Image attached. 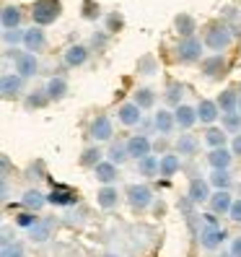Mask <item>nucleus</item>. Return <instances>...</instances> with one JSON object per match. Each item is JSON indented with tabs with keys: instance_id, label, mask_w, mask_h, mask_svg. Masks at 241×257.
Listing matches in <instances>:
<instances>
[{
	"instance_id": "obj_1",
	"label": "nucleus",
	"mask_w": 241,
	"mask_h": 257,
	"mask_svg": "<svg viewBox=\"0 0 241 257\" xmlns=\"http://www.w3.org/2000/svg\"><path fill=\"white\" fill-rule=\"evenodd\" d=\"M63 13V3L60 0H34L32 3V19L37 26H50L60 19Z\"/></svg>"
},
{
	"instance_id": "obj_2",
	"label": "nucleus",
	"mask_w": 241,
	"mask_h": 257,
	"mask_svg": "<svg viewBox=\"0 0 241 257\" xmlns=\"http://www.w3.org/2000/svg\"><path fill=\"white\" fill-rule=\"evenodd\" d=\"M231 42H233V32L225 24H210L207 26V32H205V47H210L215 55H220L223 50H228L231 47Z\"/></svg>"
},
{
	"instance_id": "obj_3",
	"label": "nucleus",
	"mask_w": 241,
	"mask_h": 257,
	"mask_svg": "<svg viewBox=\"0 0 241 257\" xmlns=\"http://www.w3.org/2000/svg\"><path fill=\"white\" fill-rule=\"evenodd\" d=\"M202 47L205 42H200L197 37H189V39H182L174 47V60L179 65H192V63H200L202 60Z\"/></svg>"
},
{
	"instance_id": "obj_4",
	"label": "nucleus",
	"mask_w": 241,
	"mask_h": 257,
	"mask_svg": "<svg viewBox=\"0 0 241 257\" xmlns=\"http://www.w3.org/2000/svg\"><path fill=\"white\" fill-rule=\"evenodd\" d=\"M6 57H13V68H16V73L21 75V78H34L37 70H39V60L34 52H21V50H8Z\"/></svg>"
},
{
	"instance_id": "obj_5",
	"label": "nucleus",
	"mask_w": 241,
	"mask_h": 257,
	"mask_svg": "<svg viewBox=\"0 0 241 257\" xmlns=\"http://www.w3.org/2000/svg\"><path fill=\"white\" fill-rule=\"evenodd\" d=\"M228 60H225L223 55H210V57H205L202 60V65H200V70H202V75L207 81H220V78H225L228 75Z\"/></svg>"
},
{
	"instance_id": "obj_6",
	"label": "nucleus",
	"mask_w": 241,
	"mask_h": 257,
	"mask_svg": "<svg viewBox=\"0 0 241 257\" xmlns=\"http://www.w3.org/2000/svg\"><path fill=\"white\" fill-rule=\"evenodd\" d=\"M24 81L19 73H3V78H0V94H3V99H19L24 94Z\"/></svg>"
},
{
	"instance_id": "obj_7",
	"label": "nucleus",
	"mask_w": 241,
	"mask_h": 257,
	"mask_svg": "<svg viewBox=\"0 0 241 257\" xmlns=\"http://www.w3.org/2000/svg\"><path fill=\"white\" fill-rule=\"evenodd\" d=\"M127 200L135 210H145L150 203H153V192H150L148 185H130L127 187Z\"/></svg>"
},
{
	"instance_id": "obj_8",
	"label": "nucleus",
	"mask_w": 241,
	"mask_h": 257,
	"mask_svg": "<svg viewBox=\"0 0 241 257\" xmlns=\"http://www.w3.org/2000/svg\"><path fill=\"white\" fill-rule=\"evenodd\" d=\"M47 203L50 205H75L78 203V192L65 187V185H52V192L47 195Z\"/></svg>"
},
{
	"instance_id": "obj_9",
	"label": "nucleus",
	"mask_w": 241,
	"mask_h": 257,
	"mask_svg": "<svg viewBox=\"0 0 241 257\" xmlns=\"http://www.w3.org/2000/svg\"><path fill=\"white\" fill-rule=\"evenodd\" d=\"M225 239H228V231L220 229V226H207V229L200 231V244L205 249H218Z\"/></svg>"
},
{
	"instance_id": "obj_10",
	"label": "nucleus",
	"mask_w": 241,
	"mask_h": 257,
	"mask_svg": "<svg viewBox=\"0 0 241 257\" xmlns=\"http://www.w3.org/2000/svg\"><path fill=\"white\" fill-rule=\"evenodd\" d=\"M24 47L26 52H42L44 47H47V34H44V29L42 26H32V29H26V37H24Z\"/></svg>"
},
{
	"instance_id": "obj_11",
	"label": "nucleus",
	"mask_w": 241,
	"mask_h": 257,
	"mask_svg": "<svg viewBox=\"0 0 241 257\" xmlns=\"http://www.w3.org/2000/svg\"><path fill=\"white\" fill-rule=\"evenodd\" d=\"M94 141H109L114 135V127H112V119L107 114H96V119L91 122V130H88Z\"/></svg>"
},
{
	"instance_id": "obj_12",
	"label": "nucleus",
	"mask_w": 241,
	"mask_h": 257,
	"mask_svg": "<svg viewBox=\"0 0 241 257\" xmlns=\"http://www.w3.org/2000/svg\"><path fill=\"white\" fill-rule=\"evenodd\" d=\"M140 112L143 109L135 101H127V104H122V107L117 109V117H119V122H122L125 127H132V125H140L143 122V114Z\"/></svg>"
},
{
	"instance_id": "obj_13",
	"label": "nucleus",
	"mask_w": 241,
	"mask_h": 257,
	"mask_svg": "<svg viewBox=\"0 0 241 257\" xmlns=\"http://www.w3.org/2000/svg\"><path fill=\"white\" fill-rule=\"evenodd\" d=\"M125 146H127V154H130L132 159H138V161L148 159V156H150V148H153L145 135H132V138H130Z\"/></svg>"
},
{
	"instance_id": "obj_14",
	"label": "nucleus",
	"mask_w": 241,
	"mask_h": 257,
	"mask_svg": "<svg viewBox=\"0 0 241 257\" xmlns=\"http://www.w3.org/2000/svg\"><path fill=\"white\" fill-rule=\"evenodd\" d=\"M207 161H210V166L213 169H220V172H228V166H231V161H233V151H228V148H213L207 154Z\"/></svg>"
},
{
	"instance_id": "obj_15",
	"label": "nucleus",
	"mask_w": 241,
	"mask_h": 257,
	"mask_svg": "<svg viewBox=\"0 0 241 257\" xmlns=\"http://www.w3.org/2000/svg\"><path fill=\"white\" fill-rule=\"evenodd\" d=\"M153 127H156L161 135H171L174 127H176V117H174V112H169V109H158V112L153 114Z\"/></svg>"
},
{
	"instance_id": "obj_16",
	"label": "nucleus",
	"mask_w": 241,
	"mask_h": 257,
	"mask_svg": "<svg viewBox=\"0 0 241 257\" xmlns=\"http://www.w3.org/2000/svg\"><path fill=\"white\" fill-rule=\"evenodd\" d=\"M174 117H176V127L189 130L194 122H197V107H187V104H179V107L174 109Z\"/></svg>"
},
{
	"instance_id": "obj_17",
	"label": "nucleus",
	"mask_w": 241,
	"mask_h": 257,
	"mask_svg": "<svg viewBox=\"0 0 241 257\" xmlns=\"http://www.w3.org/2000/svg\"><path fill=\"white\" fill-rule=\"evenodd\" d=\"M210 208H213V213H231V208H233V198L228 195V190H218L210 195Z\"/></svg>"
},
{
	"instance_id": "obj_18",
	"label": "nucleus",
	"mask_w": 241,
	"mask_h": 257,
	"mask_svg": "<svg viewBox=\"0 0 241 257\" xmlns=\"http://www.w3.org/2000/svg\"><path fill=\"white\" fill-rule=\"evenodd\" d=\"M218 114H220V107H218V101L202 99V101L197 104V119H200V122H205V125H213L215 119H218Z\"/></svg>"
},
{
	"instance_id": "obj_19",
	"label": "nucleus",
	"mask_w": 241,
	"mask_h": 257,
	"mask_svg": "<svg viewBox=\"0 0 241 257\" xmlns=\"http://www.w3.org/2000/svg\"><path fill=\"white\" fill-rule=\"evenodd\" d=\"M187 198L192 200V203H205V200H210V182H205V179H200V177H194L192 182H189V195Z\"/></svg>"
},
{
	"instance_id": "obj_20",
	"label": "nucleus",
	"mask_w": 241,
	"mask_h": 257,
	"mask_svg": "<svg viewBox=\"0 0 241 257\" xmlns=\"http://www.w3.org/2000/svg\"><path fill=\"white\" fill-rule=\"evenodd\" d=\"M86 60H88V47L86 44H73V47L65 50V65H70V68H81Z\"/></svg>"
},
{
	"instance_id": "obj_21",
	"label": "nucleus",
	"mask_w": 241,
	"mask_h": 257,
	"mask_svg": "<svg viewBox=\"0 0 241 257\" xmlns=\"http://www.w3.org/2000/svg\"><path fill=\"white\" fill-rule=\"evenodd\" d=\"M174 26H176V32L182 39H189L194 37V32H197V24H194V19L189 16V13H179V16L174 19Z\"/></svg>"
},
{
	"instance_id": "obj_22",
	"label": "nucleus",
	"mask_w": 241,
	"mask_h": 257,
	"mask_svg": "<svg viewBox=\"0 0 241 257\" xmlns=\"http://www.w3.org/2000/svg\"><path fill=\"white\" fill-rule=\"evenodd\" d=\"M47 96H50V101H60V99H65V94H68V81L63 78V75H55V78H50V83H47Z\"/></svg>"
},
{
	"instance_id": "obj_23",
	"label": "nucleus",
	"mask_w": 241,
	"mask_h": 257,
	"mask_svg": "<svg viewBox=\"0 0 241 257\" xmlns=\"http://www.w3.org/2000/svg\"><path fill=\"white\" fill-rule=\"evenodd\" d=\"M0 21H3V32L19 29V26H21V8H19V6H6V8H3V16H0Z\"/></svg>"
},
{
	"instance_id": "obj_24",
	"label": "nucleus",
	"mask_w": 241,
	"mask_h": 257,
	"mask_svg": "<svg viewBox=\"0 0 241 257\" xmlns=\"http://www.w3.org/2000/svg\"><path fill=\"white\" fill-rule=\"evenodd\" d=\"M218 107H220L223 114L236 112V109H238V94L233 91V88H225V91H220V96H218Z\"/></svg>"
},
{
	"instance_id": "obj_25",
	"label": "nucleus",
	"mask_w": 241,
	"mask_h": 257,
	"mask_svg": "<svg viewBox=\"0 0 241 257\" xmlns=\"http://www.w3.org/2000/svg\"><path fill=\"white\" fill-rule=\"evenodd\" d=\"M197 148H200V143H197L194 135H179L176 138V154L179 156H194Z\"/></svg>"
},
{
	"instance_id": "obj_26",
	"label": "nucleus",
	"mask_w": 241,
	"mask_h": 257,
	"mask_svg": "<svg viewBox=\"0 0 241 257\" xmlns=\"http://www.w3.org/2000/svg\"><path fill=\"white\" fill-rule=\"evenodd\" d=\"M94 174H96L99 182H104V185H112L114 179L119 177L117 174V164H112V161H101L96 169H94Z\"/></svg>"
},
{
	"instance_id": "obj_27",
	"label": "nucleus",
	"mask_w": 241,
	"mask_h": 257,
	"mask_svg": "<svg viewBox=\"0 0 241 257\" xmlns=\"http://www.w3.org/2000/svg\"><path fill=\"white\" fill-rule=\"evenodd\" d=\"M179 169H182L179 154H163L161 156V177H174Z\"/></svg>"
},
{
	"instance_id": "obj_28",
	"label": "nucleus",
	"mask_w": 241,
	"mask_h": 257,
	"mask_svg": "<svg viewBox=\"0 0 241 257\" xmlns=\"http://www.w3.org/2000/svg\"><path fill=\"white\" fill-rule=\"evenodd\" d=\"M138 169H140L143 177H156L161 172V159L158 156H148V159L138 161Z\"/></svg>"
},
{
	"instance_id": "obj_29",
	"label": "nucleus",
	"mask_w": 241,
	"mask_h": 257,
	"mask_svg": "<svg viewBox=\"0 0 241 257\" xmlns=\"http://www.w3.org/2000/svg\"><path fill=\"white\" fill-rule=\"evenodd\" d=\"M24 205L32 208V210H42L44 205H47V198H44L42 192H37V190H26L24 192Z\"/></svg>"
},
{
	"instance_id": "obj_30",
	"label": "nucleus",
	"mask_w": 241,
	"mask_h": 257,
	"mask_svg": "<svg viewBox=\"0 0 241 257\" xmlns=\"http://www.w3.org/2000/svg\"><path fill=\"white\" fill-rule=\"evenodd\" d=\"M96 200H99V205L101 208H114L117 205V200H119V195H117V187H104L99 195H96Z\"/></svg>"
},
{
	"instance_id": "obj_31",
	"label": "nucleus",
	"mask_w": 241,
	"mask_h": 257,
	"mask_svg": "<svg viewBox=\"0 0 241 257\" xmlns=\"http://www.w3.org/2000/svg\"><path fill=\"white\" fill-rule=\"evenodd\" d=\"M205 143H207L210 148H223V146H225V130L210 127V130L205 133Z\"/></svg>"
},
{
	"instance_id": "obj_32",
	"label": "nucleus",
	"mask_w": 241,
	"mask_h": 257,
	"mask_svg": "<svg viewBox=\"0 0 241 257\" xmlns=\"http://www.w3.org/2000/svg\"><path fill=\"white\" fill-rule=\"evenodd\" d=\"M101 151H99V146H91V148H86L83 151V154H81V164L83 166H94V169H96V166L101 164Z\"/></svg>"
},
{
	"instance_id": "obj_33",
	"label": "nucleus",
	"mask_w": 241,
	"mask_h": 257,
	"mask_svg": "<svg viewBox=\"0 0 241 257\" xmlns=\"http://www.w3.org/2000/svg\"><path fill=\"white\" fill-rule=\"evenodd\" d=\"M153 101H156V94L150 91V88H138V91H135V104H138L140 109H150Z\"/></svg>"
},
{
	"instance_id": "obj_34",
	"label": "nucleus",
	"mask_w": 241,
	"mask_h": 257,
	"mask_svg": "<svg viewBox=\"0 0 241 257\" xmlns=\"http://www.w3.org/2000/svg\"><path fill=\"white\" fill-rule=\"evenodd\" d=\"M210 185H213L215 190H228L231 174L228 172H220V169H213V174H210Z\"/></svg>"
},
{
	"instance_id": "obj_35",
	"label": "nucleus",
	"mask_w": 241,
	"mask_h": 257,
	"mask_svg": "<svg viewBox=\"0 0 241 257\" xmlns=\"http://www.w3.org/2000/svg\"><path fill=\"white\" fill-rule=\"evenodd\" d=\"M127 159H130V154H127V146H119V143H114V146L109 148V161H112V164H117V166H119V164H125Z\"/></svg>"
},
{
	"instance_id": "obj_36",
	"label": "nucleus",
	"mask_w": 241,
	"mask_h": 257,
	"mask_svg": "<svg viewBox=\"0 0 241 257\" xmlns=\"http://www.w3.org/2000/svg\"><path fill=\"white\" fill-rule=\"evenodd\" d=\"M223 117V130H231V133H241V114L231 112V114H220Z\"/></svg>"
},
{
	"instance_id": "obj_37",
	"label": "nucleus",
	"mask_w": 241,
	"mask_h": 257,
	"mask_svg": "<svg viewBox=\"0 0 241 257\" xmlns=\"http://www.w3.org/2000/svg\"><path fill=\"white\" fill-rule=\"evenodd\" d=\"M47 101H50L47 91H32V96H26V107H29V109H39V107H44Z\"/></svg>"
},
{
	"instance_id": "obj_38",
	"label": "nucleus",
	"mask_w": 241,
	"mask_h": 257,
	"mask_svg": "<svg viewBox=\"0 0 241 257\" xmlns=\"http://www.w3.org/2000/svg\"><path fill=\"white\" fill-rule=\"evenodd\" d=\"M184 96V86L182 83H169V88H166V101L169 104H174V107H179V99Z\"/></svg>"
},
{
	"instance_id": "obj_39",
	"label": "nucleus",
	"mask_w": 241,
	"mask_h": 257,
	"mask_svg": "<svg viewBox=\"0 0 241 257\" xmlns=\"http://www.w3.org/2000/svg\"><path fill=\"white\" fill-rule=\"evenodd\" d=\"M50 229H52V221L47 218V221H39L34 229H32V236H34V241H44L50 236Z\"/></svg>"
},
{
	"instance_id": "obj_40",
	"label": "nucleus",
	"mask_w": 241,
	"mask_h": 257,
	"mask_svg": "<svg viewBox=\"0 0 241 257\" xmlns=\"http://www.w3.org/2000/svg\"><path fill=\"white\" fill-rule=\"evenodd\" d=\"M138 73L140 75H150V73H156V57L153 55H145L138 60Z\"/></svg>"
},
{
	"instance_id": "obj_41",
	"label": "nucleus",
	"mask_w": 241,
	"mask_h": 257,
	"mask_svg": "<svg viewBox=\"0 0 241 257\" xmlns=\"http://www.w3.org/2000/svg\"><path fill=\"white\" fill-rule=\"evenodd\" d=\"M99 16H101V8L94 3V0H83V19L91 21V19H99Z\"/></svg>"
},
{
	"instance_id": "obj_42",
	"label": "nucleus",
	"mask_w": 241,
	"mask_h": 257,
	"mask_svg": "<svg viewBox=\"0 0 241 257\" xmlns=\"http://www.w3.org/2000/svg\"><path fill=\"white\" fill-rule=\"evenodd\" d=\"M24 37H26V32H21V29H11V32H3V39H6V44H24Z\"/></svg>"
},
{
	"instance_id": "obj_43",
	"label": "nucleus",
	"mask_w": 241,
	"mask_h": 257,
	"mask_svg": "<svg viewBox=\"0 0 241 257\" xmlns=\"http://www.w3.org/2000/svg\"><path fill=\"white\" fill-rule=\"evenodd\" d=\"M16 223H19V226H24V229H29V231H32L34 226L39 223V218H34V213H21V216L16 218Z\"/></svg>"
},
{
	"instance_id": "obj_44",
	"label": "nucleus",
	"mask_w": 241,
	"mask_h": 257,
	"mask_svg": "<svg viewBox=\"0 0 241 257\" xmlns=\"http://www.w3.org/2000/svg\"><path fill=\"white\" fill-rule=\"evenodd\" d=\"M0 257H24V247L21 244H6Z\"/></svg>"
},
{
	"instance_id": "obj_45",
	"label": "nucleus",
	"mask_w": 241,
	"mask_h": 257,
	"mask_svg": "<svg viewBox=\"0 0 241 257\" xmlns=\"http://www.w3.org/2000/svg\"><path fill=\"white\" fill-rule=\"evenodd\" d=\"M231 221H236V223H241V198H236L233 200V208H231Z\"/></svg>"
},
{
	"instance_id": "obj_46",
	"label": "nucleus",
	"mask_w": 241,
	"mask_h": 257,
	"mask_svg": "<svg viewBox=\"0 0 241 257\" xmlns=\"http://www.w3.org/2000/svg\"><path fill=\"white\" fill-rule=\"evenodd\" d=\"M125 21H122V16H117V13H112L109 16V32H114V29H119Z\"/></svg>"
},
{
	"instance_id": "obj_47",
	"label": "nucleus",
	"mask_w": 241,
	"mask_h": 257,
	"mask_svg": "<svg viewBox=\"0 0 241 257\" xmlns=\"http://www.w3.org/2000/svg\"><path fill=\"white\" fill-rule=\"evenodd\" d=\"M231 151H233V156H241V133L233 135V143H231Z\"/></svg>"
},
{
	"instance_id": "obj_48",
	"label": "nucleus",
	"mask_w": 241,
	"mask_h": 257,
	"mask_svg": "<svg viewBox=\"0 0 241 257\" xmlns=\"http://www.w3.org/2000/svg\"><path fill=\"white\" fill-rule=\"evenodd\" d=\"M231 257H241V236L233 239V244H231Z\"/></svg>"
},
{
	"instance_id": "obj_49",
	"label": "nucleus",
	"mask_w": 241,
	"mask_h": 257,
	"mask_svg": "<svg viewBox=\"0 0 241 257\" xmlns=\"http://www.w3.org/2000/svg\"><path fill=\"white\" fill-rule=\"evenodd\" d=\"M91 44H94V47H104V44H107V37H96V34H94Z\"/></svg>"
},
{
	"instance_id": "obj_50",
	"label": "nucleus",
	"mask_w": 241,
	"mask_h": 257,
	"mask_svg": "<svg viewBox=\"0 0 241 257\" xmlns=\"http://www.w3.org/2000/svg\"><path fill=\"white\" fill-rule=\"evenodd\" d=\"M205 221H207V226H218V218H215V213H207V216H202Z\"/></svg>"
},
{
	"instance_id": "obj_51",
	"label": "nucleus",
	"mask_w": 241,
	"mask_h": 257,
	"mask_svg": "<svg viewBox=\"0 0 241 257\" xmlns=\"http://www.w3.org/2000/svg\"><path fill=\"white\" fill-rule=\"evenodd\" d=\"M238 109H241V94H238Z\"/></svg>"
},
{
	"instance_id": "obj_52",
	"label": "nucleus",
	"mask_w": 241,
	"mask_h": 257,
	"mask_svg": "<svg viewBox=\"0 0 241 257\" xmlns=\"http://www.w3.org/2000/svg\"><path fill=\"white\" fill-rule=\"evenodd\" d=\"M104 257H117V254H104Z\"/></svg>"
}]
</instances>
